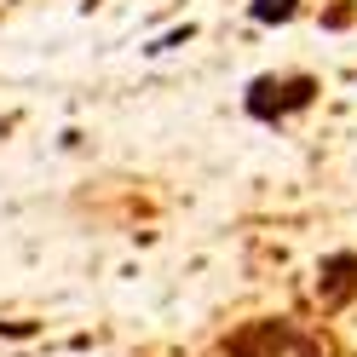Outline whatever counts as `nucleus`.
<instances>
[{"label":"nucleus","mask_w":357,"mask_h":357,"mask_svg":"<svg viewBox=\"0 0 357 357\" xmlns=\"http://www.w3.org/2000/svg\"><path fill=\"white\" fill-rule=\"evenodd\" d=\"M317 300H323V311H346L357 300V248L317 259Z\"/></svg>","instance_id":"3"},{"label":"nucleus","mask_w":357,"mask_h":357,"mask_svg":"<svg viewBox=\"0 0 357 357\" xmlns=\"http://www.w3.org/2000/svg\"><path fill=\"white\" fill-rule=\"evenodd\" d=\"M317 75H305V70H288V75H254L248 81V93H242V109H248L254 121L265 127H277L288 116H300V109L317 104Z\"/></svg>","instance_id":"1"},{"label":"nucleus","mask_w":357,"mask_h":357,"mask_svg":"<svg viewBox=\"0 0 357 357\" xmlns=\"http://www.w3.org/2000/svg\"><path fill=\"white\" fill-rule=\"evenodd\" d=\"M225 351L231 357H277V351H305V346H300V334H294L288 317H259V323H248L242 334H231Z\"/></svg>","instance_id":"2"},{"label":"nucleus","mask_w":357,"mask_h":357,"mask_svg":"<svg viewBox=\"0 0 357 357\" xmlns=\"http://www.w3.org/2000/svg\"><path fill=\"white\" fill-rule=\"evenodd\" d=\"M248 17L265 29H277V24H294L300 17V0H248Z\"/></svg>","instance_id":"4"}]
</instances>
